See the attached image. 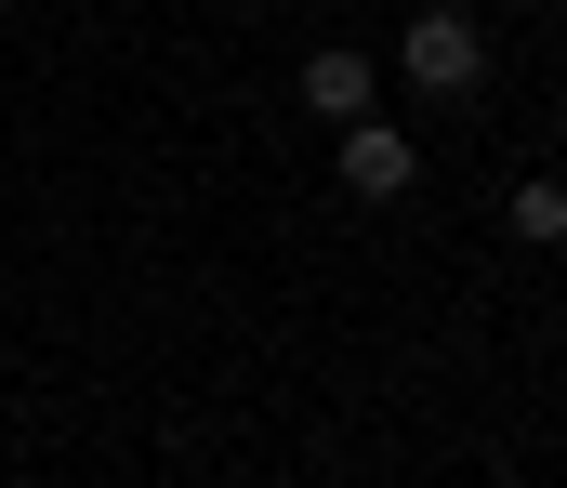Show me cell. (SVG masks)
<instances>
[{"label": "cell", "instance_id": "6da1fadb", "mask_svg": "<svg viewBox=\"0 0 567 488\" xmlns=\"http://www.w3.org/2000/svg\"><path fill=\"white\" fill-rule=\"evenodd\" d=\"M396 66H410V93H475V80H488V40H475L462 0H423L410 40H396Z\"/></svg>", "mask_w": 567, "mask_h": 488}, {"label": "cell", "instance_id": "7a4b0ae2", "mask_svg": "<svg viewBox=\"0 0 567 488\" xmlns=\"http://www.w3.org/2000/svg\"><path fill=\"white\" fill-rule=\"evenodd\" d=\"M423 185V146L396 120H343V198H410Z\"/></svg>", "mask_w": 567, "mask_h": 488}, {"label": "cell", "instance_id": "3957f363", "mask_svg": "<svg viewBox=\"0 0 567 488\" xmlns=\"http://www.w3.org/2000/svg\"><path fill=\"white\" fill-rule=\"evenodd\" d=\"M303 106L343 133V120H370V53H343V40H317L303 53Z\"/></svg>", "mask_w": 567, "mask_h": 488}, {"label": "cell", "instance_id": "277c9868", "mask_svg": "<svg viewBox=\"0 0 567 488\" xmlns=\"http://www.w3.org/2000/svg\"><path fill=\"white\" fill-rule=\"evenodd\" d=\"M502 225H515L528 251H567V185H555V172H528V185L502 198Z\"/></svg>", "mask_w": 567, "mask_h": 488}]
</instances>
